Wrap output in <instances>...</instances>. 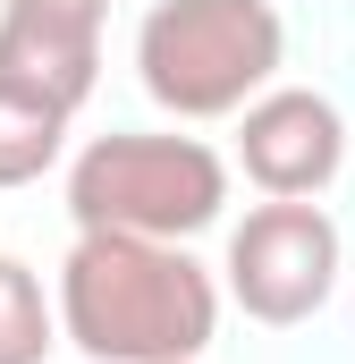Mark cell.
I'll use <instances>...</instances> for the list:
<instances>
[{"label":"cell","mask_w":355,"mask_h":364,"mask_svg":"<svg viewBox=\"0 0 355 364\" xmlns=\"http://www.w3.org/2000/svg\"><path fill=\"white\" fill-rule=\"evenodd\" d=\"M68 119L77 110H60V102H43V93L26 85H0V186H34L51 161H60V144H68Z\"/></svg>","instance_id":"cell-7"},{"label":"cell","mask_w":355,"mask_h":364,"mask_svg":"<svg viewBox=\"0 0 355 364\" xmlns=\"http://www.w3.org/2000/svg\"><path fill=\"white\" fill-rule=\"evenodd\" d=\"M339 288V220L305 195H271L263 212L237 220L229 237V296L254 314V322H305L322 314Z\"/></svg>","instance_id":"cell-4"},{"label":"cell","mask_w":355,"mask_h":364,"mask_svg":"<svg viewBox=\"0 0 355 364\" xmlns=\"http://www.w3.org/2000/svg\"><path fill=\"white\" fill-rule=\"evenodd\" d=\"M288 60V26L271 0H153L136 26L144 93L178 119H229L263 102Z\"/></svg>","instance_id":"cell-2"},{"label":"cell","mask_w":355,"mask_h":364,"mask_svg":"<svg viewBox=\"0 0 355 364\" xmlns=\"http://www.w3.org/2000/svg\"><path fill=\"white\" fill-rule=\"evenodd\" d=\"M237 161L263 195H322L347 161V119H339V102L305 85H271L237 119Z\"/></svg>","instance_id":"cell-6"},{"label":"cell","mask_w":355,"mask_h":364,"mask_svg":"<svg viewBox=\"0 0 355 364\" xmlns=\"http://www.w3.org/2000/svg\"><path fill=\"white\" fill-rule=\"evenodd\" d=\"M102 17L110 0H0V85L85 110L102 68Z\"/></svg>","instance_id":"cell-5"},{"label":"cell","mask_w":355,"mask_h":364,"mask_svg":"<svg viewBox=\"0 0 355 364\" xmlns=\"http://www.w3.org/2000/svg\"><path fill=\"white\" fill-rule=\"evenodd\" d=\"M229 203V170L203 136H93L68 170V212L77 229H119V237H195Z\"/></svg>","instance_id":"cell-3"},{"label":"cell","mask_w":355,"mask_h":364,"mask_svg":"<svg viewBox=\"0 0 355 364\" xmlns=\"http://www.w3.org/2000/svg\"><path fill=\"white\" fill-rule=\"evenodd\" d=\"M60 331L93 364H203L220 331V288L170 237L77 229L60 263Z\"/></svg>","instance_id":"cell-1"},{"label":"cell","mask_w":355,"mask_h":364,"mask_svg":"<svg viewBox=\"0 0 355 364\" xmlns=\"http://www.w3.org/2000/svg\"><path fill=\"white\" fill-rule=\"evenodd\" d=\"M51 331H60V314L43 305V279L0 255V364H43Z\"/></svg>","instance_id":"cell-8"}]
</instances>
